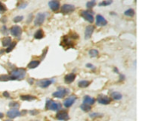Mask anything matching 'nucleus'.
<instances>
[{
    "label": "nucleus",
    "instance_id": "obj_14",
    "mask_svg": "<svg viewBox=\"0 0 157 121\" xmlns=\"http://www.w3.org/2000/svg\"><path fill=\"white\" fill-rule=\"evenodd\" d=\"M107 24V21L101 15H97L96 16V25L97 26H105Z\"/></svg>",
    "mask_w": 157,
    "mask_h": 121
},
{
    "label": "nucleus",
    "instance_id": "obj_20",
    "mask_svg": "<svg viewBox=\"0 0 157 121\" xmlns=\"http://www.w3.org/2000/svg\"><path fill=\"white\" fill-rule=\"evenodd\" d=\"M44 36H45L44 31H43L42 29H38V30L36 31V32H35L34 34V38L35 39H38V40L43 38Z\"/></svg>",
    "mask_w": 157,
    "mask_h": 121
},
{
    "label": "nucleus",
    "instance_id": "obj_19",
    "mask_svg": "<svg viewBox=\"0 0 157 121\" xmlns=\"http://www.w3.org/2000/svg\"><path fill=\"white\" fill-rule=\"evenodd\" d=\"M20 99L24 101H32V100H36V97L30 95V94H25V95H21Z\"/></svg>",
    "mask_w": 157,
    "mask_h": 121
},
{
    "label": "nucleus",
    "instance_id": "obj_4",
    "mask_svg": "<svg viewBox=\"0 0 157 121\" xmlns=\"http://www.w3.org/2000/svg\"><path fill=\"white\" fill-rule=\"evenodd\" d=\"M58 90L55 92H54L52 93V96L55 98H58V99H62L64 98L66 95H67L70 91L68 88H58Z\"/></svg>",
    "mask_w": 157,
    "mask_h": 121
},
{
    "label": "nucleus",
    "instance_id": "obj_32",
    "mask_svg": "<svg viewBox=\"0 0 157 121\" xmlns=\"http://www.w3.org/2000/svg\"><path fill=\"white\" fill-rule=\"evenodd\" d=\"M95 5H96V1H89V2H88L87 4H86L87 8H89V9L94 8Z\"/></svg>",
    "mask_w": 157,
    "mask_h": 121
},
{
    "label": "nucleus",
    "instance_id": "obj_28",
    "mask_svg": "<svg viewBox=\"0 0 157 121\" xmlns=\"http://www.w3.org/2000/svg\"><path fill=\"white\" fill-rule=\"evenodd\" d=\"M15 45H16V42H15V41L12 42V43L10 44V45H9L8 47H7V48H6V50H5V52H6V53H10V52L14 49V48L15 47Z\"/></svg>",
    "mask_w": 157,
    "mask_h": 121
},
{
    "label": "nucleus",
    "instance_id": "obj_8",
    "mask_svg": "<svg viewBox=\"0 0 157 121\" xmlns=\"http://www.w3.org/2000/svg\"><path fill=\"white\" fill-rule=\"evenodd\" d=\"M81 15L87 22H88L90 23H93L94 22V16H93V12H91L88 10H84V11H82L81 12Z\"/></svg>",
    "mask_w": 157,
    "mask_h": 121
},
{
    "label": "nucleus",
    "instance_id": "obj_29",
    "mask_svg": "<svg viewBox=\"0 0 157 121\" xmlns=\"http://www.w3.org/2000/svg\"><path fill=\"white\" fill-rule=\"evenodd\" d=\"M98 55H99V51L96 49H91L89 51V55L91 58H95V57L98 56Z\"/></svg>",
    "mask_w": 157,
    "mask_h": 121
},
{
    "label": "nucleus",
    "instance_id": "obj_48",
    "mask_svg": "<svg viewBox=\"0 0 157 121\" xmlns=\"http://www.w3.org/2000/svg\"><path fill=\"white\" fill-rule=\"evenodd\" d=\"M27 112H28L27 110H22V111L21 112V115H22V114H25Z\"/></svg>",
    "mask_w": 157,
    "mask_h": 121
},
{
    "label": "nucleus",
    "instance_id": "obj_21",
    "mask_svg": "<svg viewBox=\"0 0 157 121\" xmlns=\"http://www.w3.org/2000/svg\"><path fill=\"white\" fill-rule=\"evenodd\" d=\"M110 96H111V98L113 100H120L123 97L122 94L120 92H117V91H114V92L111 93Z\"/></svg>",
    "mask_w": 157,
    "mask_h": 121
},
{
    "label": "nucleus",
    "instance_id": "obj_39",
    "mask_svg": "<svg viewBox=\"0 0 157 121\" xmlns=\"http://www.w3.org/2000/svg\"><path fill=\"white\" fill-rule=\"evenodd\" d=\"M48 47L45 48L43 50V54H42V55H41V60H43V59L45 58V55H46V54H47V52H48Z\"/></svg>",
    "mask_w": 157,
    "mask_h": 121
},
{
    "label": "nucleus",
    "instance_id": "obj_25",
    "mask_svg": "<svg viewBox=\"0 0 157 121\" xmlns=\"http://www.w3.org/2000/svg\"><path fill=\"white\" fill-rule=\"evenodd\" d=\"M124 15L126 16H128V17H133L134 15H135V11L133 8H129V9H127L126 11L124 12Z\"/></svg>",
    "mask_w": 157,
    "mask_h": 121
},
{
    "label": "nucleus",
    "instance_id": "obj_44",
    "mask_svg": "<svg viewBox=\"0 0 157 121\" xmlns=\"http://www.w3.org/2000/svg\"><path fill=\"white\" fill-rule=\"evenodd\" d=\"M32 18H33V16H32V15H29V18H28V20H27V23H30L31 21V19H32Z\"/></svg>",
    "mask_w": 157,
    "mask_h": 121
},
{
    "label": "nucleus",
    "instance_id": "obj_24",
    "mask_svg": "<svg viewBox=\"0 0 157 121\" xmlns=\"http://www.w3.org/2000/svg\"><path fill=\"white\" fill-rule=\"evenodd\" d=\"M90 84H91V82L89 81L82 80V81H80L78 82V87L80 88H86L90 85Z\"/></svg>",
    "mask_w": 157,
    "mask_h": 121
},
{
    "label": "nucleus",
    "instance_id": "obj_45",
    "mask_svg": "<svg viewBox=\"0 0 157 121\" xmlns=\"http://www.w3.org/2000/svg\"><path fill=\"white\" fill-rule=\"evenodd\" d=\"M28 82L31 85V84H33V83H34V80H33L32 78H29V79L28 80Z\"/></svg>",
    "mask_w": 157,
    "mask_h": 121
},
{
    "label": "nucleus",
    "instance_id": "obj_40",
    "mask_svg": "<svg viewBox=\"0 0 157 121\" xmlns=\"http://www.w3.org/2000/svg\"><path fill=\"white\" fill-rule=\"evenodd\" d=\"M2 95H3V97H6V98H10L11 97H10V94H9V93L8 92V91H4L3 93H2Z\"/></svg>",
    "mask_w": 157,
    "mask_h": 121
},
{
    "label": "nucleus",
    "instance_id": "obj_18",
    "mask_svg": "<svg viewBox=\"0 0 157 121\" xmlns=\"http://www.w3.org/2000/svg\"><path fill=\"white\" fill-rule=\"evenodd\" d=\"M95 101H96V100L94 98L88 96V95L84 96V98H83V102H84L83 103H85V104H88V105H90V106L94 104Z\"/></svg>",
    "mask_w": 157,
    "mask_h": 121
},
{
    "label": "nucleus",
    "instance_id": "obj_6",
    "mask_svg": "<svg viewBox=\"0 0 157 121\" xmlns=\"http://www.w3.org/2000/svg\"><path fill=\"white\" fill-rule=\"evenodd\" d=\"M54 82H55V80L53 79H43L41 81H38L36 82V85L41 88H47Z\"/></svg>",
    "mask_w": 157,
    "mask_h": 121
},
{
    "label": "nucleus",
    "instance_id": "obj_1",
    "mask_svg": "<svg viewBox=\"0 0 157 121\" xmlns=\"http://www.w3.org/2000/svg\"><path fill=\"white\" fill-rule=\"evenodd\" d=\"M77 38H78V35L75 33L69 34V35H65L63 37L60 45L62 46L64 49H68V48H73L75 45L74 41L77 40Z\"/></svg>",
    "mask_w": 157,
    "mask_h": 121
},
{
    "label": "nucleus",
    "instance_id": "obj_37",
    "mask_svg": "<svg viewBox=\"0 0 157 121\" xmlns=\"http://www.w3.org/2000/svg\"><path fill=\"white\" fill-rule=\"evenodd\" d=\"M0 31H1V33H2V34H8V29H7V27H6L5 25H3V26L1 28Z\"/></svg>",
    "mask_w": 157,
    "mask_h": 121
},
{
    "label": "nucleus",
    "instance_id": "obj_7",
    "mask_svg": "<svg viewBox=\"0 0 157 121\" xmlns=\"http://www.w3.org/2000/svg\"><path fill=\"white\" fill-rule=\"evenodd\" d=\"M75 10V6L71 4H64L61 8V12L63 15H67Z\"/></svg>",
    "mask_w": 157,
    "mask_h": 121
},
{
    "label": "nucleus",
    "instance_id": "obj_10",
    "mask_svg": "<svg viewBox=\"0 0 157 121\" xmlns=\"http://www.w3.org/2000/svg\"><path fill=\"white\" fill-rule=\"evenodd\" d=\"M97 101L100 104L107 105L111 102V98H110L107 96L103 95V94H99L97 98Z\"/></svg>",
    "mask_w": 157,
    "mask_h": 121
},
{
    "label": "nucleus",
    "instance_id": "obj_16",
    "mask_svg": "<svg viewBox=\"0 0 157 121\" xmlns=\"http://www.w3.org/2000/svg\"><path fill=\"white\" fill-rule=\"evenodd\" d=\"M94 29H95V27H94V25H88V26H87V28L85 29V32H84V38H85L86 40L91 38Z\"/></svg>",
    "mask_w": 157,
    "mask_h": 121
},
{
    "label": "nucleus",
    "instance_id": "obj_27",
    "mask_svg": "<svg viewBox=\"0 0 157 121\" xmlns=\"http://www.w3.org/2000/svg\"><path fill=\"white\" fill-rule=\"evenodd\" d=\"M10 81V76L8 74H2L0 75V81L1 82H6Z\"/></svg>",
    "mask_w": 157,
    "mask_h": 121
},
{
    "label": "nucleus",
    "instance_id": "obj_30",
    "mask_svg": "<svg viewBox=\"0 0 157 121\" xmlns=\"http://www.w3.org/2000/svg\"><path fill=\"white\" fill-rule=\"evenodd\" d=\"M28 5H29V3L27 2H21L18 4L17 7L19 9H23V8H26L28 6Z\"/></svg>",
    "mask_w": 157,
    "mask_h": 121
},
{
    "label": "nucleus",
    "instance_id": "obj_41",
    "mask_svg": "<svg viewBox=\"0 0 157 121\" xmlns=\"http://www.w3.org/2000/svg\"><path fill=\"white\" fill-rule=\"evenodd\" d=\"M0 22L2 23H5L7 22V17L6 16H2L0 19Z\"/></svg>",
    "mask_w": 157,
    "mask_h": 121
},
{
    "label": "nucleus",
    "instance_id": "obj_12",
    "mask_svg": "<svg viewBox=\"0 0 157 121\" xmlns=\"http://www.w3.org/2000/svg\"><path fill=\"white\" fill-rule=\"evenodd\" d=\"M76 100H77V97H76L75 95H71V96H70L69 97H67V98H66V99L64 100V106L65 107L68 108V107H71V106L74 103V102L76 101Z\"/></svg>",
    "mask_w": 157,
    "mask_h": 121
},
{
    "label": "nucleus",
    "instance_id": "obj_31",
    "mask_svg": "<svg viewBox=\"0 0 157 121\" xmlns=\"http://www.w3.org/2000/svg\"><path fill=\"white\" fill-rule=\"evenodd\" d=\"M8 106L10 107H12V108H14V109H18L19 107H20V104L18 103V102H15V101H12V102H10L9 103V104H8Z\"/></svg>",
    "mask_w": 157,
    "mask_h": 121
},
{
    "label": "nucleus",
    "instance_id": "obj_51",
    "mask_svg": "<svg viewBox=\"0 0 157 121\" xmlns=\"http://www.w3.org/2000/svg\"><path fill=\"white\" fill-rule=\"evenodd\" d=\"M5 121H12V120H6Z\"/></svg>",
    "mask_w": 157,
    "mask_h": 121
},
{
    "label": "nucleus",
    "instance_id": "obj_2",
    "mask_svg": "<svg viewBox=\"0 0 157 121\" xmlns=\"http://www.w3.org/2000/svg\"><path fill=\"white\" fill-rule=\"evenodd\" d=\"M26 75L25 68H15L10 71V81H22Z\"/></svg>",
    "mask_w": 157,
    "mask_h": 121
},
{
    "label": "nucleus",
    "instance_id": "obj_47",
    "mask_svg": "<svg viewBox=\"0 0 157 121\" xmlns=\"http://www.w3.org/2000/svg\"><path fill=\"white\" fill-rule=\"evenodd\" d=\"M4 52H5V50H4V49H1L0 50V55H2Z\"/></svg>",
    "mask_w": 157,
    "mask_h": 121
},
{
    "label": "nucleus",
    "instance_id": "obj_42",
    "mask_svg": "<svg viewBox=\"0 0 157 121\" xmlns=\"http://www.w3.org/2000/svg\"><path fill=\"white\" fill-rule=\"evenodd\" d=\"M86 67H88V68H91V69H95V67H94V65H93V64H89V63H88V64H86Z\"/></svg>",
    "mask_w": 157,
    "mask_h": 121
},
{
    "label": "nucleus",
    "instance_id": "obj_50",
    "mask_svg": "<svg viewBox=\"0 0 157 121\" xmlns=\"http://www.w3.org/2000/svg\"><path fill=\"white\" fill-rule=\"evenodd\" d=\"M110 15H117V13H115V12H111L110 13Z\"/></svg>",
    "mask_w": 157,
    "mask_h": 121
},
{
    "label": "nucleus",
    "instance_id": "obj_5",
    "mask_svg": "<svg viewBox=\"0 0 157 121\" xmlns=\"http://www.w3.org/2000/svg\"><path fill=\"white\" fill-rule=\"evenodd\" d=\"M45 17H46V14L45 13H42V12H38L37 15H36V17L34 19V24L35 26H41L44 22H45Z\"/></svg>",
    "mask_w": 157,
    "mask_h": 121
},
{
    "label": "nucleus",
    "instance_id": "obj_22",
    "mask_svg": "<svg viewBox=\"0 0 157 121\" xmlns=\"http://www.w3.org/2000/svg\"><path fill=\"white\" fill-rule=\"evenodd\" d=\"M11 43H12V38L10 37H5L2 40V44L3 47H8Z\"/></svg>",
    "mask_w": 157,
    "mask_h": 121
},
{
    "label": "nucleus",
    "instance_id": "obj_33",
    "mask_svg": "<svg viewBox=\"0 0 157 121\" xmlns=\"http://www.w3.org/2000/svg\"><path fill=\"white\" fill-rule=\"evenodd\" d=\"M103 116V114H100V113H93V114H90V117L91 118H100V117H102Z\"/></svg>",
    "mask_w": 157,
    "mask_h": 121
},
{
    "label": "nucleus",
    "instance_id": "obj_11",
    "mask_svg": "<svg viewBox=\"0 0 157 121\" xmlns=\"http://www.w3.org/2000/svg\"><path fill=\"white\" fill-rule=\"evenodd\" d=\"M56 118H57V120L62 121H67L70 119L68 113L66 110H61L60 111H58L57 113Z\"/></svg>",
    "mask_w": 157,
    "mask_h": 121
},
{
    "label": "nucleus",
    "instance_id": "obj_38",
    "mask_svg": "<svg viewBox=\"0 0 157 121\" xmlns=\"http://www.w3.org/2000/svg\"><path fill=\"white\" fill-rule=\"evenodd\" d=\"M29 114L32 116H35L39 114V111L38 110H29Z\"/></svg>",
    "mask_w": 157,
    "mask_h": 121
},
{
    "label": "nucleus",
    "instance_id": "obj_46",
    "mask_svg": "<svg viewBox=\"0 0 157 121\" xmlns=\"http://www.w3.org/2000/svg\"><path fill=\"white\" fill-rule=\"evenodd\" d=\"M114 71L115 73H117V74L119 73V71H118V69H117V67H114Z\"/></svg>",
    "mask_w": 157,
    "mask_h": 121
},
{
    "label": "nucleus",
    "instance_id": "obj_17",
    "mask_svg": "<svg viewBox=\"0 0 157 121\" xmlns=\"http://www.w3.org/2000/svg\"><path fill=\"white\" fill-rule=\"evenodd\" d=\"M75 77H76V75L74 73H70V74H67V75L64 76V82L67 84H71L72 82L74 81L75 80Z\"/></svg>",
    "mask_w": 157,
    "mask_h": 121
},
{
    "label": "nucleus",
    "instance_id": "obj_52",
    "mask_svg": "<svg viewBox=\"0 0 157 121\" xmlns=\"http://www.w3.org/2000/svg\"><path fill=\"white\" fill-rule=\"evenodd\" d=\"M36 121H37V120H36Z\"/></svg>",
    "mask_w": 157,
    "mask_h": 121
},
{
    "label": "nucleus",
    "instance_id": "obj_15",
    "mask_svg": "<svg viewBox=\"0 0 157 121\" xmlns=\"http://www.w3.org/2000/svg\"><path fill=\"white\" fill-rule=\"evenodd\" d=\"M48 5H49L50 8L52 11L56 12V11L59 10V8H60V2L56 1V0L49 1L48 2Z\"/></svg>",
    "mask_w": 157,
    "mask_h": 121
},
{
    "label": "nucleus",
    "instance_id": "obj_36",
    "mask_svg": "<svg viewBox=\"0 0 157 121\" xmlns=\"http://www.w3.org/2000/svg\"><path fill=\"white\" fill-rule=\"evenodd\" d=\"M6 11H7L6 6H5L2 2H0V14H2V13L5 12Z\"/></svg>",
    "mask_w": 157,
    "mask_h": 121
},
{
    "label": "nucleus",
    "instance_id": "obj_9",
    "mask_svg": "<svg viewBox=\"0 0 157 121\" xmlns=\"http://www.w3.org/2000/svg\"><path fill=\"white\" fill-rule=\"evenodd\" d=\"M10 32L12 34V36L20 38L22 34V29L20 26L19 25H13L11 29H10Z\"/></svg>",
    "mask_w": 157,
    "mask_h": 121
},
{
    "label": "nucleus",
    "instance_id": "obj_43",
    "mask_svg": "<svg viewBox=\"0 0 157 121\" xmlns=\"http://www.w3.org/2000/svg\"><path fill=\"white\" fill-rule=\"evenodd\" d=\"M126 79V77L124 74H120V80H119V81H124Z\"/></svg>",
    "mask_w": 157,
    "mask_h": 121
},
{
    "label": "nucleus",
    "instance_id": "obj_49",
    "mask_svg": "<svg viewBox=\"0 0 157 121\" xmlns=\"http://www.w3.org/2000/svg\"><path fill=\"white\" fill-rule=\"evenodd\" d=\"M3 117H4V114L0 112V119H2V118H3Z\"/></svg>",
    "mask_w": 157,
    "mask_h": 121
},
{
    "label": "nucleus",
    "instance_id": "obj_34",
    "mask_svg": "<svg viewBox=\"0 0 157 121\" xmlns=\"http://www.w3.org/2000/svg\"><path fill=\"white\" fill-rule=\"evenodd\" d=\"M111 3H113V1L110 0V1H103L100 3H99V6H107L111 5Z\"/></svg>",
    "mask_w": 157,
    "mask_h": 121
},
{
    "label": "nucleus",
    "instance_id": "obj_3",
    "mask_svg": "<svg viewBox=\"0 0 157 121\" xmlns=\"http://www.w3.org/2000/svg\"><path fill=\"white\" fill-rule=\"evenodd\" d=\"M45 109L48 110H53V111H58L62 109V104L60 103H56L55 101L48 99L46 100L45 103Z\"/></svg>",
    "mask_w": 157,
    "mask_h": 121
},
{
    "label": "nucleus",
    "instance_id": "obj_35",
    "mask_svg": "<svg viewBox=\"0 0 157 121\" xmlns=\"http://www.w3.org/2000/svg\"><path fill=\"white\" fill-rule=\"evenodd\" d=\"M24 17L22 15H18V16H15L14 19H13V22L15 23H18V22H20L23 20Z\"/></svg>",
    "mask_w": 157,
    "mask_h": 121
},
{
    "label": "nucleus",
    "instance_id": "obj_26",
    "mask_svg": "<svg viewBox=\"0 0 157 121\" xmlns=\"http://www.w3.org/2000/svg\"><path fill=\"white\" fill-rule=\"evenodd\" d=\"M81 109L84 111V112H89L91 110V107L90 105H88V104H85V103H82L81 106H80Z\"/></svg>",
    "mask_w": 157,
    "mask_h": 121
},
{
    "label": "nucleus",
    "instance_id": "obj_13",
    "mask_svg": "<svg viewBox=\"0 0 157 121\" xmlns=\"http://www.w3.org/2000/svg\"><path fill=\"white\" fill-rule=\"evenodd\" d=\"M6 115L9 119H14V118L18 117H20L21 116V112L19 111L17 109H12V110H8L7 112Z\"/></svg>",
    "mask_w": 157,
    "mask_h": 121
},
{
    "label": "nucleus",
    "instance_id": "obj_23",
    "mask_svg": "<svg viewBox=\"0 0 157 121\" xmlns=\"http://www.w3.org/2000/svg\"><path fill=\"white\" fill-rule=\"evenodd\" d=\"M39 64H40V61L39 60H31V62H29V64H28V68H29V69H34L37 67H38Z\"/></svg>",
    "mask_w": 157,
    "mask_h": 121
}]
</instances>
